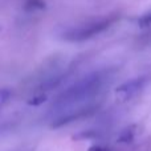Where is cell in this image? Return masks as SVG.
I'll return each instance as SVG.
<instances>
[{"label": "cell", "mask_w": 151, "mask_h": 151, "mask_svg": "<svg viewBox=\"0 0 151 151\" xmlns=\"http://www.w3.org/2000/svg\"><path fill=\"white\" fill-rule=\"evenodd\" d=\"M102 85H104V76L99 72L86 76L57 97L55 102V107H57V109L73 107L74 105H78L80 102L89 99L94 94H97L101 90Z\"/></svg>", "instance_id": "1"}, {"label": "cell", "mask_w": 151, "mask_h": 151, "mask_svg": "<svg viewBox=\"0 0 151 151\" xmlns=\"http://www.w3.org/2000/svg\"><path fill=\"white\" fill-rule=\"evenodd\" d=\"M115 21L114 17H104L99 20H93L85 23L82 25H78L76 28H72L69 31H66L63 35V37L68 41H76V42H81L85 40H90L94 36L105 32L107 28H110L113 23Z\"/></svg>", "instance_id": "2"}, {"label": "cell", "mask_w": 151, "mask_h": 151, "mask_svg": "<svg viewBox=\"0 0 151 151\" xmlns=\"http://www.w3.org/2000/svg\"><path fill=\"white\" fill-rule=\"evenodd\" d=\"M147 82V78L141 76V77H135L133 80H129L126 82H123L122 85H119L115 89V94L119 99L122 101H127L131 99L133 97H135L142 89L145 88Z\"/></svg>", "instance_id": "3"}, {"label": "cell", "mask_w": 151, "mask_h": 151, "mask_svg": "<svg viewBox=\"0 0 151 151\" xmlns=\"http://www.w3.org/2000/svg\"><path fill=\"white\" fill-rule=\"evenodd\" d=\"M96 110V106L93 105H88V106H82V107H78V109L73 110L72 109L68 113H63L60 114L52 123V127L57 129V127H63L65 125H69L70 122H74V121L80 119V118H83L86 115H90L94 113Z\"/></svg>", "instance_id": "4"}, {"label": "cell", "mask_w": 151, "mask_h": 151, "mask_svg": "<svg viewBox=\"0 0 151 151\" xmlns=\"http://www.w3.org/2000/svg\"><path fill=\"white\" fill-rule=\"evenodd\" d=\"M47 99H48V96L45 93H37L28 99V105H31V106H40V105H42Z\"/></svg>", "instance_id": "5"}, {"label": "cell", "mask_w": 151, "mask_h": 151, "mask_svg": "<svg viewBox=\"0 0 151 151\" xmlns=\"http://www.w3.org/2000/svg\"><path fill=\"white\" fill-rule=\"evenodd\" d=\"M134 138V126H130V127H126L125 130L122 131V134L119 135V142H125V143H129L131 142Z\"/></svg>", "instance_id": "6"}, {"label": "cell", "mask_w": 151, "mask_h": 151, "mask_svg": "<svg viewBox=\"0 0 151 151\" xmlns=\"http://www.w3.org/2000/svg\"><path fill=\"white\" fill-rule=\"evenodd\" d=\"M138 25L141 27V28H149V27H151V11L139 17Z\"/></svg>", "instance_id": "7"}, {"label": "cell", "mask_w": 151, "mask_h": 151, "mask_svg": "<svg viewBox=\"0 0 151 151\" xmlns=\"http://www.w3.org/2000/svg\"><path fill=\"white\" fill-rule=\"evenodd\" d=\"M45 7V3L42 0H28L27 1V8L29 9H42Z\"/></svg>", "instance_id": "8"}, {"label": "cell", "mask_w": 151, "mask_h": 151, "mask_svg": "<svg viewBox=\"0 0 151 151\" xmlns=\"http://www.w3.org/2000/svg\"><path fill=\"white\" fill-rule=\"evenodd\" d=\"M11 97V90L9 89H0V109L7 104V101Z\"/></svg>", "instance_id": "9"}, {"label": "cell", "mask_w": 151, "mask_h": 151, "mask_svg": "<svg viewBox=\"0 0 151 151\" xmlns=\"http://www.w3.org/2000/svg\"><path fill=\"white\" fill-rule=\"evenodd\" d=\"M88 151H110L107 147H104V146H101V145H94V146H91V147H89V150Z\"/></svg>", "instance_id": "10"}]
</instances>
